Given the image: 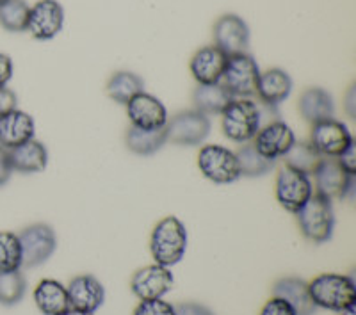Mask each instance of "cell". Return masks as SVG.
<instances>
[{"instance_id": "obj_30", "label": "cell", "mask_w": 356, "mask_h": 315, "mask_svg": "<svg viewBox=\"0 0 356 315\" xmlns=\"http://www.w3.org/2000/svg\"><path fill=\"white\" fill-rule=\"evenodd\" d=\"M31 8L25 0H6L0 6V25L9 33L27 31V20Z\"/></svg>"}, {"instance_id": "obj_6", "label": "cell", "mask_w": 356, "mask_h": 315, "mask_svg": "<svg viewBox=\"0 0 356 315\" xmlns=\"http://www.w3.org/2000/svg\"><path fill=\"white\" fill-rule=\"evenodd\" d=\"M198 168L214 184H232L241 178L237 157L232 150L219 145H205L198 154Z\"/></svg>"}, {"instance_id": "obj_41", "label": "cell", "mask_w": 356, "mask_h": 315, "mask_svg": "<svg viewBox=\"0 0 356 315\" xmlns=\"http://www.w3.org/2000/svg\"><path fill=\"white\" fill-rule=\"evenodd\" d=\"M61 315H93V314H88V312H81V310H73V308H70V310H66L65 314Z\"/></svg>"}, {"instance_id": "obj_20", "label": "cell", "mask_w": 356, "mask_h": 315, "mask_svg": "<svg viewBox=\"0 0 356 315\" xmlns=\"http://www.w3.org/2000/svg\"><path fill=\"white\" fill-rule=\"evenodd\" d=\"M273 296L287 301L296 315H314L317 310L308 292V283L294 276L278 280L273 287Z\"/></svg>"}, {"instance_id": "obj_16", "label": "cell", "mask_w": 356, "mask_h": 315, "mask_svg": "<svg viewBox=\"0 0 356 315\" xmlns=\"http://www.w3.org/2000/svg\"><path fill=\"white\" fill-rule=\"evenodd\" d=\"M66 291H68L70 308L73 310L95 314L106 301V289L100 280L91 275L75 276L66 287Z\"/></svg>"}, {"instance_id": "obj_21", "label": "cell", "mask_w": 356, "mask_h": 315, "mask_svg": "<svg viewBox=\"0 0 356 315\" xmlns=\"http://www.w3.org/2000/svg\"><path fill=\"white\" fill-rule=\"evenodd\" d=\"M298 109L305 122L310 125L332 120L335 114V105H333L332 95L323 88H308L301 93L300 102H298Z\"/></svg>"}, {"instance_id": "obj_34", "label": "cell", "mask_w": 356, "mask_h": 315, "mask_svg": "<svg viewBox=\"0 0 356 315\" xmlns=\"http://www.w3.org/2000/svg\"><path fill=\"white\" fill-rule=\"evenodd\" d=\"M260 315H296V312L292 310V307L287 301L273 296V298L262 307Z\"/></svg>"}, {"instance_id": "obj_43", "label": "cell", "mask_w": 356, "mask_h": 315, "mask_svg": "<svg viewBox=\"0 0 356 315\" xmlns=\"http://www.w3.org/2000/svg\"><path fill=\"white\" fill-rule=\"evenodd\" d=\"M4 2H6V0H0V6H2V4H4Z\"/></svg>"}, {"instance_id": "obj_5", "label": "cell", "mask_w": 356, "mask_h": 315, "mask_svg": "<svg viewBox=\"0 0 356 315\" xmlns=\"http://www.w3.org/2000/svg\"><path fill=\"white\" fill-rule=\"evenodd\" d=\"M260 68L257 61L248 52L230 56L222 72L219 84L227 88L232 97L250 98L257 95V84H259Z\"/></svg>"}, {"instance_id": "obj_9", "label": "cell", "mask_w": 356, "mask_h": 315, "mask_svg": "<svg viewBox=\"0 0 356 315\" xmlns=\"http://www.w3.org/2000/svg\"><path fill=\"white\" fill-rule=\"evenodd\" d=\"M211 120L200 111H184L168 122V141L178 146H196L205 141L211 134Z\"/></svg>"}, {"instance_id": "obj_40", "label": "cell", "mask_w": 356, "mask_h": 315, "mask_svg": "<svg viewBox=\"0 0 356 315\" xmlns=\"http://www.w3.org/2000/svg\"><path fill=\"white\" fill-rule=\"evenodd\" d=\"M346 113L349 118H356V86L353 84L346 93Z\"/></svg>"}, {"instance_id": "obj_22", "label": "cell", "mask_w": 356, "mask_h": 315, "mask_svg": "<svg viewBox=\"0 0 356 315\" xmlns=\"http://www.w3.org/2000/svg\"><path fill=\"white\" fill-rule=\"evenodd\" d=\"M292 91V79L289 73L280 68H269L264 73H260L259 84H257V97L259 102L266 105H275L289 98Z\"/></svg>"}, {"instance_id": "obj_26", "label": "cell", "mask_w": 356, "mask_h": 315, "mask_svg": "<svg viewBox=\"0 0 356 315\" xmlns=\"http://www.w3.org/2000/svg\"><path fill=\"white\" fill-rule=\"evenodd\" d=\"M127 148L136 155H154L168 143L166 127L155 130H143L130 127L125 136Z\"/></svg>"}, {"instance_id": "obj_31", "label": "cell", "mask_w": 356, "mask_h": 315, "mask_svg": "<svg viewBox=\"0 0 356 315\" xmlns=\"http://www.w3.org/2000/svg\"><path fill=\"white\" fill-rule=\"evenodd\" d=\"M25 289L27 283L20 271H0V305L13 307L20 303L25 296Z\"/></svg>"}, {"instance_id": "obj_38", "label": "cell", "mask_w": 356, "mask_h": 315, "mask_svg": "<svg viewBox=\"0 0 356 315\" xmlns=\"http://www.w3.org/2000/svg\"><path fill=\"white\" fill-rule=\"evenodd\" d=\"M175 315H214L207 307L200 303H182L175 307Z\"/></svg>"}, {"instance_id": "obj_8", "label": "cell", "mask_w": 356, "mask_h": 315, "mask_svg": "<svg viewBox=\"0 0 356 315\" xmlns=\"http://www.w3.org/2000/svg\"><path fill=\"white\" fill-rule=\"evenodd\" d=\"M276 200L285 210L296 214L314 194V186L308 175L284 166L276 175Z\"/></svg>"}, {"instance_id": "obj_10", "label": "cell", "mask_w": 356, "mask_h": 315, "mask_svg": "<svg viewBox=\"0 0 356 315\" xmlns=\"http://www.w3.org/2000/svg\"><path fill=\"white\" fill-rule=\"evenodd\" d=\"M314 182L319 196L328 200L348 198L355 193V177L346 173L337 159H321L314 171Z\"/></svg>"}, {"instance_id": "obj_17", "label": "cell", "mask_w": 356, "mask_h": 315, "mask_svg": "<svg viewBox=\"0 0 356 315\" xmlns=\"http://www.w3.org/2000/svg\"><path fill=\"white\" fill-rule=\"evenodd\" d=\"M294 130L285 122L278 120V122L264 125L255 136V143L253 145H255V148L259 150L264 157L276 161V159L284 157L287 154L289 148L294 145Z\"/></svg>"}, {"instance_id": "obj_11", "label": "cell", "mask_w": 356, "mask_h": 315, "mask_svg": "<svg viewBox=\"0 0 356 315\" xmlns=\"http://www.w3.org/2000/svg\"><path fill=\"white\" fill-rule=\"evenodd\" d=\"M353 141L348 127L335 118L312 125L310 145L324 159H337Z\"/></svg>"}, {"instance_id": "obj_29", "label": "cell", "mask_w": 356, "mask_h": 315, "mask_svg": "<svg viewBox=\"0 0 356 315\" xmlns=\"http://www.w3.org/2000/svg\"><path fill=\"white\" fill-rule=\"evenodd\" d=\"M321 159L323 157L314 150V146L310 143L303 141H294V145L284 155L285 166L292 168L296 171H301V173L308 175V177L314 175L316 168L319 166Z\"/></svg>"}, {"instance_id": "obj_18", "label": "cell", "mask_w": 356, "mask_h": 315, "mask_svg": "<svg viewBox=\"0 0 356 315\" xmlns=\"http://www.w3.org/2000/svg\"><path fill=\"white\" fill-rule=\"evenodd\" d=\"M228 56L211 45L203 47L191 59V73L198 84H218L222 77L225 66H227Z\"/></svg>"}, {"instance_id": "obj_13", "label": "cell", "mask_w": 356, "mask_h": 315, "mask_svg": "<svg viewBox=\"0 0 356 315\" xmlns=\"http://www.w3.org/2000/svg\"><path fill=\"white\" fill-rule=\"evenodd\" d=\"M127 116L130 120V127L143 130L164 129L170 122L164 104L157 97L145 91L127 104Z\"/></svg>"}, {"instance_id": "obj_39", "label": "cell", "mask_w": 356, "mask_h": 315, "mask_svg": "<svg viewBox=\"0 0 356 315\" xmlns=\"http://www.w3.org/2000/svg\"><path fill=\"white\" fill-rule=\"evenodd\" d=\"M13 77V61L6 54H0V88H6Z\"/></svg>"}, {"instance_id": "obj_37", "label": "cell", "mask_w": 356, "mask_h": 315, "mask_svg": "<svg viewBox=\"0 0 356 315\" xmlns=\"http://www.w3.org/2000/svg\"><path fill=\"white\" fill-rule=\"evenodd\" d=\"M13 175L11 159H9V150L0 146V187L9 182V178Z\"/></svg>"}, {"instance_id": "obj_32", "label": "cell", "mask_w": 356, "mask_h": 315, "mask_svg": "<svg viewBox=\"0 0 356 315\" xmlns=\"http://www.w3.org/2000/svg\"><path fill=\"white\" fill-rule=\"evenodd\" d=\"M20 239L13 232H0V271H20Z\"/></svg>"}, {"instance_id": "obj_4", "label": "cell", "mask_w": 356, "mask_h": 315, "mask_svg": "<svg viewBox=\"0 0 356 315\" xmlns=\"http://www.w3.org/2000/svg\"><path fill=\"white\" fill-rule=\"evenodd\" d=\"M296 219L300 230L308 241L323 244L330 241L335 228V212H333L332 200L312 194V198L296 212Z\"/></svg>"}, {"instance_id": "obj_23", "label": "cell", "mask_w": 356, "mask_h": 315, "mask_svg": "<svg viewBox=\"0 0 356 315\" xmlns=\"http://www.w3.org/2000/svg\"><path fill=\"white\" fill-rule=\"evenodd\" d=\"M34 303L43 315H61L70 310L68 291L57 280H41L34 289Z\"/></svg>"}, {"instance_id": "obj_2", "label": "cell", "mask_w": 356, "mask_h": 315, "mask_svg": "<svg viewBox=\"0 0 356 315\" xmlns=\"http://www.w3.org/2000/svg\"><path fill=\"white\" fill-rule=\"evenodd\" d=\"M187 250V232L184 223L175 216L161 219L150 239V251L155 264L171 267L184 259Z\"/></svg>"}, {"instance_id": "obj_27", "label": "cell", "mask_w": 356, "mask_h": 315, "mask_svg": "<svg viewBox=\"0 0 356 315\" xmlns=\"http://www.w3.org/2000/svg\"><path fill=\"white\" fill-rule=\"evenodd\" d=\"M145 91V81L138 73L118 72L107 82V95L116 104L127 105L134 97Z\"/></svg>"}, {"instance_id": "obj_12", "label": "cell", "mask_w": 356, "mask_h": 315, "mask_svg": "<svg viewBox=\"0 0 356 315\" xmlns=\"http://www.w3.org/2000/svg\"><path fill=\"white\" fill-rule=\"evenodd\" d=\"M65 25V9L57 0H40L31 8L27 31L41 41L54 40Z\"/></svg>"}, {"instance_id": "obj_19", "label": "cell", "mask_w": 356, "mask_h": 315, "mask_svg": "<svg viewBox=\"0 0 356 315\" xmlns=\"http://www.w3.org/2000/svg\"><path fill=\"white\" fill-rule=\"evenodd\" d=\"M36 123L33 116L24 111H11L8 116L0 120V146L6 150H13L24 143L34 139Z\"/></svg>"}, {"instance_id": "obj_36", "label": "cell", "mask_w": 356, "mask_h": 315, "mask_svg": "<svg viewBox=\"0 0 356 315\" xmlns=\"http://www.w3.org/2000/svg\"><path fill=\"white\" fill-rule=\"evenodd\" d=\"M17 109V95L9 88H0V120Z\"/></svg>"}, {"instance_id": "obj_24", "label": "cell", "mask_w": 356, "mask_h": 315, "mask_svg": "<svg viewBox=\"0 0 356 315\" xmlns=\"http://www.w3.org/2000/svg\"><path fill=\"white\" fill-rule=\"evenodd\" d=\"M9 159H11L13 171L18 173H40L47 168L49 162V152L36 139L24 143L17 148L9 150Z\"/></svg>"}, {"instance_id": "obj_42", "label": "cell", "mask_w": 356, "mask_h": 315, "mask_svg": "<svg viewBox=\"0 0 356 315\" xmlns=\"http://www.w3.org/2000/svg\"><path fill=\"white\" fill-rule=\"evenodd\" d=\"M340 315H356L355 305H353V307H349V308H346V310L340 312Z\"/></svg>"}, {"instance_id": "obj_3", "label": "cell", "mask_w": 356, "mask_h": 315, "mask_svg": "<svg viewBox=\"0 0 356 315\" xmlns=\"http://www.w3.org/2000/svg\"><path fill=\"white\" fill-rule=\"evenodd\" d=\"M221 127L230 141L239 145L253 141L262 127L259 104L250 98H234L221 113Z\"/></svg>"}, {"instance_id": "obj_7", "label": "cell", "mask_w": 356, "mask_h": 315, "mask_svg": "<svg viewBox=\"0 0 356 315\" xmlns=\"http://www.w3.org/2000/svg\"><path fill=\"white\" fill-rule=\"evenodd\" d=\"M22 246V267H38L44 264L57 250V237L52 227L44 223L31 225L18 234Z\"/></svg>"}, {"instance_id": "obj_33", "label": "cell", "mask_w": 356, "mask_h": 315, "mask_svg": "<svg viewBox=\"0 0 356 315\" xmlns=\"http://www.w3.org/2000/svg\"><path fill=\"white\" fill-rule=\"evenodd\" d=\"M134 315H175V307L164 299H148L138 305Z\"/></svg>"}, {"instance_id": "obj_1", "label": "cell", "mask_w": 356, "mask_h": 315, "mask_svg": "<svg viewBox=\"0 0 356 315\" xmlns=\"http://www.w3.org/2000/svg\"><path fill=\"white\" fill-rule=\"evenodd\" d=\"M308 292L317 308L342 312L356 303V285L351 276L324 273L308 283Z\"/></svg>"}, {"instance_id": "obj_35", "label": "cell", "mask_w": 356, "mask_h": 315, "mask_svg": "<svg viewBox=\"0 0 356 315\" xmlns=\"http://www.w3.org/2000/svg\"><path fill=\"white\" fill-rule=\"evenodd\" d=\"M337 161H339V164L342 166V170H344L346 173L355 177L356 175V143L353 141L351 145H349L348 148L339 155V157H337Z\"/></svg>"}, {"instance_id": "obj_25", "label": "cell", "mask_w": 356, "mask_h": 315, "mask_svg": "<svg viewBox=\"0 0 356 315\" xmlns=\"http://www.w3.org/2000/svg\"><path fill=\"white\" fill-rule=\"evenodd\" d=\"M234 100L227 88L221 84H198V88L193 91V104L195 109L203 114H221L227 109L230 102Z\"/></svg>"}, {"instance_id": "obj_15", "label": "cell", "mask_w": 356, "mask_h": 315, "mask_svg": "<svg viewBox=\"0 0 356 315\" xmlns=\"http://www.w3.org/2000/svg\"><path fill=\"white\" fill-rule=\"evenodd\" d=\"M212 33H214L216 47L228 57L244 54L248 50L250 29H248L246 22L237 15H222L214 24Z\"/></svg>"}, {"instance_id": "obj_28", "label": "cell", "mask_w": 356, "mask_h": 315, "mask_svg": "<svg viewBox=\"0 0 356 315\" xmlns=\"http://www.w3.org/2000/svg\"><path fill=\"white\" fill-rule=\"evenodd\" d=\"M235 157H237V162H239L241 177H264V175H267L273 168H275V161L264 157L259 150L255 148L253 143H244V145L235 152Z\"/></svg>"}, {"instance_id": "obj_14", "label": "cell", "mask_w": 356, "mask_h": 315, "mask_svg": "<svg viewBox=\"0 0 356 315\" xmlns=\"http://www.w3.org/2000/svg\"><path fill=\"white\" fill-rule=\"evenodd\" d=\"M173 275L168 267L152 264L134 273L130 280V289L141 301L162 299L173 289Z\"/></svg>"}]
</instances>
